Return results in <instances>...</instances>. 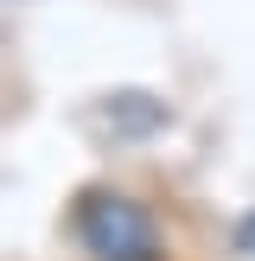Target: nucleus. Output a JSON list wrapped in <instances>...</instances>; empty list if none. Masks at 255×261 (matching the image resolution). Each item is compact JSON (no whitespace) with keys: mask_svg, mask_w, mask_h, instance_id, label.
Masks as SVG:
<instances>
[{"mask_svg":"<svg viewBox=\"0 0 255 261\" xmlns=\"http://www.w3.org/2000/svg\"><path fill=\"white\" fill-rule=\"evenodd\" d=\"M76 236H83V249L96 261H166L153 211L121 198V191H89L76 204Z\"/></svg>","mask_w":255,"mask_h":261,"instance_id":"f257e3e1","label":"nucleus"},{"mask_svg":"<svg viewBox=\"0 0 255 261\" xmlns=\"http://www.w3.org/2000/svg\"><path fill=\"white\" fill-rule=\"evenodd\" d=\"M83 121L96 127V140H153L172 127V109H166L160 96H147V89H109V96H96L83 109Z\"/></svg>","mask_w":255,"mask_h":261,"instance_id":"f03ea898","label":"nucleus"},{"mask_svg":"<svg viewBox=\"0 0 255 261\" xmlns=\"http://www.w3.org/2000/svg\"><path fill=\"white\" fill-rule=\"evenodd\" d=\"M236 249H249V255H255V211H249V217H236Z\"/></svg>","mask_w":255,"mask_h":261,"instance_id":"7ed1b4c3","label":"nucleus"}]
</instances>
